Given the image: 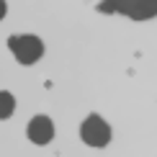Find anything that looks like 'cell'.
I'll use <instances>...</instances> for the list:
<instances>
[{
	"mask_svg": "<svg viewBox=\"0 0 157 157\" xmlns=\"http://www.w3.org/2000/svg\"><path fill=\"white\" fill-rule=\"evenodd\" d=\"M29 139L34 144H49L52 136H54V124H52L49 116H34L29 121V129H26Z\"/></svg>",
	"mask_w": 157,
	"mask_h": 157,
	"instance_id": "cell-4",
	"label": "cell"
},
{
	"mask_svg": "<svg viewBox=\"0 0 157 157\" xmlns=\"http://www.w3.org/2000/svg\"><path fill=\"white\" fill-rule=\"evenodd\" d=\"M13 111H16V98H13L8 90H0V121L10 119Z\"/></svg>",
	"mask_w": 157,
	"mask_h": 157,
	"instance_id": "cell-5",
	"label": "cell"
},
{
	"mask_svg": "<svg viewBox=\"0 0 157 157\" xmlns=\"http://www.w3.org/2000/svg\"><path fill=\"white\" fill-rule=\"evenodd\" d=\"M8 47L13 52V57H16L21 64H34L41 59L44 54V41L34 34H21V36H10L8 39Z\"/></svg>",
	"mask_w": 157,
	"mask_h": 157,
	"instance_id": "cell-2",
	"label": "cell"
},
{
	"mask_svg": "<svg viewBox=\"0 0 157 157\" xmlns=\"http://www.w3.org/2000/svg\"><path fill=\"white\" fill-rule=\"evenodd\" d=\"M80 136H82L85 144H90V147H106L111 142V126L98 113H90L80 124Z\"/></svg>",
	"mask_w": 157,
	"mask_h": 157,
	"instance_id": "cell-3",
	"label": "cell"
},
{
	"mask_svg": "<svg viewBox=\"0 0 157 157\" xmlns=\"http://www.w3.org/2000/svg\"><path fill=\"white\" fill-rule=\"evenodd\" d=\"M5 10H8V5H5V0H0V18L5 16Z\"/></svg>",
	"mask_w": 157,
	"mask_h": 157,
	"instance_id": "cell-6",
	"label": "cell"
},
{
	"mask_svg": "<svg viewBox=\"0 0 157 157\" xmlns=\"http://www.w3.org/2000/svg\"><path fill=\"white\" fill-rule=\"evenodd\" d=\"M103 10L121 13L132 21H149L157 16V0H103Z\"/></svg>",
	"mask_w": 157,
	"mask_h": 157,
	"instance_id": "cell-1",
	"label": "cell"
}]
</instances>
